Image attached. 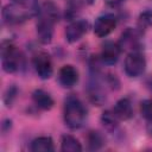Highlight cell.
Listing matches in <instances>:
<instances>
[{"mask_svg": "<svg viewBox=\"0 0 152 152\" xmlns=\"http://www.w3.org/2000/svg\"><path fill=\"white\" fill-rule=\"evenodd\" d=\"M1 64L4 71L14 74L20 71L25 65V59L21 52L10 42L4 43L1 48Z\"/></svg>", "mask_w": 152, "mask_h": 152, "instance_id": "3957f363", "label": "cell"}, {"mask_svg": "<svg viewBox=\"0 0 152 152\" xmlns=\"http://www.w3.org/2000/svg\"><path fill=\"white\" fill-rule=\"evenodd\" d=\"M38 0H12L2 10L4 23L8 25L21 24L39 14Z\"/></svg>", "mask_w": 152, "mask_h": 152, "instance_id": "6da1fadb", "label": "cell"}, {"mask_svg": "<svg viewBox=\"0 0 152 152\" xmlns=\"http://www.w3.org/2000/svg\"><path fill=\"white\" fill-rule=\"evenodd\" d=\"M61 150L63 152H80L82 151V145L75 137L64 134L61 140Z\"/></svg>", "mask_w": 152, "mask_h": 152, "instance_id": "9a60e30c", "label": "cell"}, {"mask_svg": "<svg viewBox=\"0 0 152 152\" xmlns=\"http://www.w3.org/2000/svg\"><path fill=\"white\" fill-rule=\"evenodd\" d=\"M139 27L140 28H147L152 25V12L150 11H145L139 15V20H138Z\"/></svg>", "mask_w": 152, "mask_h": 152, "instance_id": "d6986e66", "label": "cell"}, {"mask_svg": "<svg viewBox=\"0 0 152 152\" xmlns=\"http://www.w3.org/2000/svg\"><path fill=\"white\" fill-rule=\"evenodd\" d=\"M118 121H119V119L114 115L113 110H106V112H103V114L101 116V122L109 131H114L118 128Z\"/></svg>", "mask_w": 152, "mask_h": 152, "instance_id": "e0dca14e", "label": "cell"}, {"mask_svg": "<svg viewBox=\"0 0 152 152\" xmlns=\"http://www.w3.org/2000/svg\"><path fill=\"white\" fill-rule=\"evenodd\" d=\"M15 96H17V88L15 87L8 88V90H7L6 95H5V103L7 106H11L12 102H13V100L15 99Z\"/></svg>", "mask_w": 152, "mask_h": 152, "instance_id": "ffe728a7", "label": "cell"}, {"mask_svg": "<svg viewBox=\"0 0 152 152\" xmlns=\"http://www.w3.org/2000/svg\"><path fill=\"white\" fill-rule=\"evenodd\" d=\"M138 40H139V36H138L137 31H134L132 28H128V30L125 31V33H122L119 45H120L121 49L131 48L132 51H137L135 48L138 46Z\"/></svg>", "mask_w": 152, "mask_h": 152, "instance_id": "5bb4252c", "label": "cell"}, {"mask_svg": "<svg viewBox=\"0 0 152 152\" xmlns=\"http://www.w3.org/2000/svg\"><path fill=\"white\" fill-rule=\"evenodd\" d=\"M116 24H118V20L114 14H112V13L102 14V15L97 17V19L95 20L94 33L100 38L107 37L109 33H112L114 31V28L116 27Z\"/></svg>", "mask_w": 152, "mask_h": 152, "instance_id": "5b68a950", "label": "cell"}, {"mask_svg": "<svg viewBox=\"0 0 152 152\" xmlns=\"http://www.w3.org/2000/svg\"><path fill=\"white\" fill-rule=\"evenodd\" d=\"M124 1H125V0H106L107 5L110 6V7H118V6H120Z\"/></svg>", "mask_w": 152, "mask_h": 152, "instance_id": "44dd1931", "label": "cell"}, {"mask_svg": "<svg viewBox=\"0 0 152 152\" xmlns=\"http://www.w3.org/2000/svg\"><path fill=\"white\" fill-rule=\"evenodd\" d=\"M140 113L144 119H146L148 122H152V100L147 99L141 101L140 103Z\"/></svg>", "mask_w": 152, "mask_h": 152, "instance_id": "ac0fdd59", "label": "cell"}, {"mask_svg": "<svg viewBox=\"0 0 152 152\" xmlns=\"http://www.w3.org/2000/svg\"><path fill=\"white\" fill-rule=\"evenodd\" d=\"M88 30V23L83 19H75L65 27V39L69 43L80 40Z\"/></svg>", "mask_w": 152, "mask_h": 152, "instance_id": "ba28073f", "label": "cell"}, {"mask_svg": "<svg viewBox=\"0 0 152 152\" xmlns=\"http://www.w3.org/2000/svg\"><path fill=\"white\" fill-rule=\"evenodd\" d=\"M87 144L89 150H99L103 146L104 144V138L103 135L97 132V131H90L87 135Z\"/></svg>", "mask_w": 152, "mask_h": 152, "instance_id": "2e32d148", "label": "cell"}, {"mask_svg": "<svg viewBox=\"0 0 152 152\" xmlns=\"http://www.w3.org/2000/svg\"><path fill=\"white\" fill-rule=\"evenodd\" d=\"M64 122L71 129L81 128L87 119V109L82 101L74 95H70L64 101Z\"/></svg>", "mask_w": 152, "mask_h": 152, "instance_id": "7a4b0ae2", "label": "cell"}, {"mask_svg": "<svg viewBox=\"0 0 152 152\" xmlns=\"http://www.w3.org/2000/svg\"><path fill=\"white\" fill-rule=\"evenodd\" d=\"M31 151L33 152H50L53 151V140L50 137H38L32 140Z\"/></svg>", "mask_w": 152, "mask_h": 152, "instance_id": "4fadbf2b", "label": "cell"}, {"mask_svg": "<svg viewBox=\"0 0 152 152\" xmlns=\"http://www.w3.org/2000/svg\"><path fill=\"white\" fill-rule=\"evenodd\" d=\"M33 66L42 80H49L53 72V66L50 56L46 52H38L33 57Z\"/></svg>", "mask_w": 152, "mask_h": 152, "instance_id": "8992f818", "label": "cell"}, {"mask_svg": "<svg viewBox=\"0 0 152 152\" xmlns=\"http://www.w3.org/2000/svg\"><path fill=\"white\" fill-rule=\"evenodd\" d=\"M125 72L129 77H138L146 69V59L139 51H131L125 58Z\"/></svg>", "mask_w": 152, "mask_h": 152, "instance_id": "277c9868", "label": "cell"}, {"mask_svg": "<svg viewBox=\"0 0 152 152\" xmlns=\"http://www.w3.org/2000/svg\"><path fill=\"white\" fill-rule=\"evenodd\" d=\"M120 52H121V48L119 44L113 43V42H107L102 46V50L100 53V59L103 64L113 65L118 62Z\"/></svg>", "mask_w": 152, "mask_h": 152, "instance_id": "9c48e42d", "label": "cell"}, {"mask_svg": "<svg viewBox=\"0 0 152 152\" xmlns=\"http://www.w3.org/2000/svg\"><path fill=\"white\" fill-rule=\"evenodd\" d=\"M32 100L33 103L42 110H49L53 107V99L43 89H36L32 93Z\"/></svg>", "mask_w": 152, "mask_h": 152, "instance_id": "7c38bea8", "label": "cell"}, {"mask_svg": "<svg viewBox=\"0 0 152 152\" xmlns=\"http://www.w3.org/2000/svg\"><path fill=\"white\" fill-rule=\"evenodd\" d=\"M58 82L63 88H72L78 82V71L75 66L63 65L58 72Z\"/></svg>", "mask_w": 152, "mask_h": 152, "instance_id": "30bf717a", "label": "cell"}, {"mask_svg": "<svg viewBox=\"0 0 152 152\" xmlns=\"http://www.w3.org/2000/svg\"><path fill=\"white\" fill-rule=\"evenodd\" d=\"M112 110L119 120H128L133 115V107L129 99L127 97H122L118 100Z\"/></svg>", "mask_w": 152, "mask_h": 152, "instance_id": "8fae6325", "label": "cell"}, {"mask_svg": "<svg viewBox=\"0 0 152 152\" xmlns=\"http://www.w3.org/2000/svg\"><path fill=\"white\" fill-rule=\"evenodd\" d=\"M56 23L44 15L38 14L37 21V37L42 44H49L53 36V25Z\"/></svg>", "mask_w": 152, "mask_h": 152, "instance_id": "52a82bcc", "label": "cell"}]
</instances>
